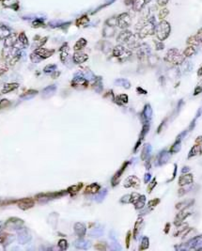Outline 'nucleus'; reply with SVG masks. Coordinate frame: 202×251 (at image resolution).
Here are the masks:
<instances>
[{
	"mask_svg": "<svg viewBox=\"0 0 202 251\" xmlns=\"http://www.w3.org/2000/svg\"><path fill=\"white\" fill-rule=\"evenodd\" d=\"M86 226L83 223H76L74 225V231L80 238H83L86 235Z\"/></svg>",
	"mask_w": 202,
	"mask_h": 251,
	"instance_id": "obj_15",
	"label": "nucleus"
},
{
	"mask_svg": "<svg viewBox=\"0 0 202 251\" xmlns=\"http://www.w3.org/2000/svg\"><path fill=\"white\" fill-rule=\"evenodd\" d=\"M155 24H154V17H151V19L148 20L145 25L139 29L138 37L140 39H144L149 35H152L155 33Z\"/></svg>",
	"mask_w": 202,
	"mask_h": 251,
	"instance_id": "obj_3",
	"label": "nucleus"
},
{
	"mask_svg": "<svg viewBox=\"0 0 202 251\" xmlns=\"http://www.w3.org/2000/svg\"><path fill=\"white\" fill-rule=\"evenodd\" d=\"M58 246L60 249L62 250H66L67 247H68V243L65 239H61L59 242H58Z\"/></svg>",
	"mask_w": 202,
	"mask_h": 251,
	"instance_id": "obj_40",
	"label": "nucleus"
},
{
	"mask_svg": "<svg viewBox=\"0 0 202 251\" xmlns=\"http://www.w3.org/2000/svg\"><path fill=\"white\" fill-rule=\"evenodd\" d=\"M106 25L110 27H115L118 26V16L117 17H111L110 19H108L106 21Z\"/></svg>",
	"mask_w": 202,
	"mask_h": 251,
	"instance_id": "obj_38",
	"label": "nucleus"
},
{
	"mask_svg": "<svg viewBox=\"0 0 202 251\" xmlns=\"http://www.w3.org/2000/svg\"><path fill=\"white\" fill-rule=\"evenodd\" d=\"M19 87V85L17 83H11V84H6L3 89H2V93L5 94V93H9L14 89H16L17 88Z\"/></svg>",
	"mask_w": 202,
	"mask_h": 251,
	"instance_id": "obj_22",
	"label": "nucleus"
},
{
	"mask_svg": "<svg viewBox=\"0 0 202 251\" xmlns=\"http://www.w3.org/2000/svg\"><path fill=\"white\" fill-rule=\"evenodd\" d=\"M95 248H97V249H105V246H102L101 244H98V245L95 246Z\"/></svg>",
	"mask_w": 202,
	"mask_h": 251,
	"instance_id": "obj_53",
	"label": "nucleus"
},
{
	"mask_svg": "<svg viewBox=\"0 0 202 251\" xmlns=\"http://www.w3.org/2000/svg\"><path fill=\"white\" fill-rule=\"evenodd\" d=\"M194 182V177L192 174H185L180 177L179 179V185L180 186H184L187 184H191Z\"/></svg>",
	"mask_w": 202,
	"mask_h": 251,
	"instance_id": "obj_11",
	"label": "nucleus"
},
{
	"mask_svg": "<svg viewBox=\"0 0 202 251\" xmlns=\"http://www.w3.org/2000/svg\"><path fill=\"white\" fill-rule=\"evenodd\" d=\"M169 228H170V224H169V223H167V224H166V231H165V232H166V233H168V231H169Z\"/></svg>",
	"mask_w": 202,
	"mask_h": 251,
	"instance_id": "obj_54",
	"label": "nucleus"
},
{
	"mask_svg": "<svg viewBox=\"0 0 202 251\" xmlns=\"http://www.w3.org/2000/svg\"><path fill=\"white\" fill-rule=\"evenodd\" d=\"M56 90H57V88L55 87V86H50V87H48V88H46V89H43V91H42V96L44 97L45 94H47L45 98L50 97L51 95H53V94L55 93Z\"/></svg>",
	"mask_w": 202,
	"mask_h": 251,
	"instance_id": "obj_26",
	"label": "nucleus"
},
{
	"mask_svg": "<svg viewBox=\"0 0 202 251\" xmlns=\"http://www.w3.org/2000/svg\"><path fill=\"white\" fill-rule=\"evenodd\" d=\"M170 30H171V27H170L169 23L163 20L155 27V34H156L158 40L163 42L168 38Z\"/></svg>",
	"mask_w": 202,
	"mask_h": 251,
	"instance_id": "obj_1",
	"label": "nucleus"
},
{
	"mask_svg": "<svg viewBox=\"0 0 202 251\" xmlns=\"http://www.w3.org/2000/svg\"><path fill=\"white\" fill-rule=\"evenodd\" d=\"M196 36L197 37L198 41H199L200 42H202V28H200V29L197 31V35H196Z\"/></svg>",
	"mask_w": 202,
	"mask_h": 251,
	"instance_id": "obj_47",
	"label": "nucleus"
},
{
	"mask_svg": "<svg viewBox=\"0 0 202 251\" xmlns=\"http://www.w3.org/2000/svg\"><path fill=\"white\" fill-rule=\"evenodd\" d=\"M86 244H87V242H85L84 240L80 239V240H78V241H77V242L75 243V246H76L77 248H83V249H86V248H88V247H89V246H87Z\"/></svg>",
	"mask_w": 202,
	"mask_h": 251,
	"instance_id": "obj_37",
	"label": "nucleus"
},
{
	"mask_svg": "<svg viewBox=\"0 0 202 251\" xmlns=\"http://www.w3.org/2000/svg\"><path fill=\"white\" fill-rule=\"evenodd\" d=\"M145 201H146V197L145 196H140L139 199L134 203V205L135 206V209H142L145 206Z\"/></svg>",
	"mask_w": 202,
	"mask_h": 251,
	"instance_id": "obj_25",
	"label": "nucleus"
},
{
	"mask_svg": "<svg viewBox=\"0 0 202 251\" xmlns=\"http://www.w3.org/2000/svg\"><path fill=\"white\" fill-rule=\"evenodd\" d=\"M88 22H89V17L87 16V15H84L83 17H81L80 19L77 20V26H78V27H83V26L86 25Z\"/></svg>",
	"mask_w": 202,
	"mask_h": 251,
	"instance_id": "obj_36",
	"label": "nucleus"
},
{
	"mask_svg": "<svg viewBox=\"0 0 202 251\" xmlns=\"http://www.w3.org/2000/svg\"><path fill=\"white\" fill-rule=\"evenodd\" d=\"M151 180V174H146L145 175V183H149V181Z\"/></svg>",
	"mask_w": 202,
	"mask_h": 251,
	"instance_id": "obj_52",
	"label": "nucleus"
},
{
	"mask_svg": "<svg viewBox=\"0 0 202 251\" xmlns=\"http://www.w3.org/2000/svg\"><path fill=\"white\" fill-rule=\"evenodd\" d=\"M131 17L129 13H122L118 16V26L121 29H125L131 25Z\"/></svg>",
	"mask_w": 202,
	"mask_h": 251,
	"instance_id": "obj_4",
	"label": "nucleus"
},
{
	"mask_svg": "<svg viewBox=\"0 0 202 251\" xmlns=\"http://www.w3.org/2000/svg\"><path fill=\"white\" fill-rule=\"evenodd\" d=\"M196 144H199L202 145V136H198L196 140Z\"/></svg>",
	"mask_w": 202,
	"mask_h": 251,
	"instance_id": "obj_51",
	"label": "nucleus"
},
{
	"mask_svg": "<svg viewBox=\"0 0 202 251\" xmlns=\"http://www.w3.org/2000/svg\"><path fill=\"white\" fill-rule=\"evenodd\" d=\"M68 193V191L65 192H57V193H45V194H40L37 195L36 198H42V199H57L59 198L61 196H64Z\"/></svg>",
	"mask_w": 202,
	"mask_h": 251,
	"instance_id": "obj_8",
	"label": "nucleus"
},
{
	"mask_svg": "<svg viewBox=\"0 0 202 251\" xmlns=\"http://www.w3.org/2000/svg\"><path fill=\"white\" fill-rule=\"evenodd\" d=\"M157 3L160 7H165L168 3V0H157Z\"/></svg>",
	"mask_w": 202,
	"mask_h": 251,
	"instance_id": "obj_46",
	"label": "nucleus"
},
{
	"mask_svg": "<svg viewBox=\"0 0 202 251\" xmlns=\"http://www.w3.org/2000/svg\"><path fill=\"white\" fill-rule=\"evenodd\" d=\"M201 92H202V87L201 86H198V87H197V89H195V91H194V95H197V94H199Z\"/></svg>",
	"mask_w": 202,
	"mask_h": 251,
	"instance_id": "obj_48",
	"label": "nucleus"
},
{
	"mask_svg": "<svg viewBox=\"0 0 202 251\" xmlns=\"http://www.w3.org/2000/svg\"><path fill=\"white\" fill-rule=\"evenodd\" d=\"M101 186L98 184H91L85 189V194H96L100 191Z\"/></svg>",
	"mask_w": 202,
	"mask_h": 251,
	"instance_id": "obj_18",
	"label": "nucleus"
},
{
	"mask_svg": "<svg viewBox=\"0 0 202 251\" xmlns=\"http://www.w3.org/2000/svg\"><path fill=\"white\" fill-rule=\"evenodd\" d=\"M180 150H181V139L179 138L174 143V145L171 147V149H170V152L175 153V152H178Z\"/></svg>",
	"mask_w": 202,
	"mask_h": 251,
	"instance_id": "obj_33",
	"label": "nucleus"
},
{
	"mask_svg": "<svg viewBox=\"0 0 202 251\" xmlns=\"http://www.w3.org/2000/svg\"><path fill=\"white\" fill-rule=\"evenodd\" d=\"M137 91H141V92H143V94H146V93H147V91L141 89V88H137Z\"/></svg>",
	"mask_w": 202,
	"mask_h": 251,
	"instance_id": "obj_56",
	"label": "nucleus"
},
{
	"mask_svg": "<svg viewBox=\"0 0 202 251\" xmlns=\"http://www.w3.org/2000/svg\"><path fill=\"white\" fill-rule=\"evenodd\" d=\"M88 58H89V56L87 54L79 52V51L74 53V55H73V60H74L75 63H78V64L84 63L85 61L88 60Z\"/></svg>",
	"mask_w": 202,
	"mask_h": 251,
	"instance_id": "obj_13",
	"label": "nucleus"
},
{
	"mask_svg": "<svg viewBox=\"0 0 202 251\" xmlns=\"http://www.w3.org/2000/svg\"><path fill=\"white\" fill-rule=\"evenodd\" d=\"M11 105V102L9 100H7V99H3L0 101V109H3V108H6L8 107Z\"/></svg>",
	"mask_w": 202,
	"mask_h": 251,
	"instance_id": "obj_43",
	"label": "nucleus"
},
{
	"mask_svg": "<svg viewBox=\"0 0 202 251\" xmlns=\"http://www.w3.org/2000/svg\"><path fill=\"white\" fill-rule=\"evenodd\" d=\"M156 184H157V183H156V179L154 178V179L152 180V182H151V183L150 184L149 187H148V192H149V193H151V190H152L153 188L155 187V185H156Z\"/></svg>",
	"mask_w": 202,
	"mask_h": 251,
	"instance_id": "obj_45",
	"label": "nucleus"
},
{
	"mask_svg": "<svg viewBox=\"0 0 202 251\" xmlns=\"http://www.w3.org/2000/svg\"><path fill=\"white\" fill-rule=\"evenodd\" d=\"M8 69H9V66H8L7 61L5 59H0V75L5 74Z\"/></svg>",
	"mask_w": 202,
	"mask_h": 251,
	"instance_id": "obj_31",
	"label": "nucleus"
},
{
	"mask_svg": "<svg viewBox=\"0 0 202 251\" xmlns=\"http://www.w3.org/2000/svg\"><path fill=\"white\" fill-rule=\"evenodd\" d=\"M55 70H56V66H55V65H49V66H46V67L44 68V73L50 74V73L54 72Z\"/></svg>",
	"mask_w": 202,
	"mask_h": 251,
	"instance_id": "obj_44",
	"label": "nucleus"
},
{
	"mask_svg": "<svg viewBox=\"0 0 202 251\" xmlns=\"http://www.w3.org/2000/svg\"><path fill=\"white\" fill-rule=\"evenodd\" d=\"M168 13H169V11L166 9V8H163V9L159 11V16H158V17H159L160 20L163 21V20H164V19L167 16Z\"/></svg>",
	"mask_w": 202,
	"mask_h": 251,
	"instance_id": "obj_34",
	"label": "nucleus"
},
{
	"mask_svg": "<svg viewBox=\"0 0 202 251\" xmlns=\"http://www.w3.org/2000/svg\"><path fill=\"white\" fill-rule=\"evenodd\" d=\"M128 164H129L128 162L124 163L123 166L120 168V170L114 175V177H113V179H112V185H113V186H115V185H117V184H119L120 180V177H121V175L123 174V172H124V170H125V168H127Z\"/></svg>",
	"mask_w": 202,
	"mask_h": 251,
	"instance_id": "obj_10",
	"label": "nucleus"
},
{
	"mask_svg": "<svg viewBox=\"0 0 202 251\" xmlns=\"http://www.w3.org/2000/svg\"><path fill=\"white\" fill-rule=\"evenodd\" d=\"M190 215V213H187V212L186 211H182L181 213H179L178 215H177V216H176V218H175V222H174V224L176 225V226H180L181 224H182V222L184 220V219L187 217V216H189Z\"/></svg>",
	"mask_w": 202,
	"mask_h": 251,
	"instance_id": "obj_17",
	"label": "nucleus"
},
{
	"mask_svg": "<svg viewBox=\"0 0 202 251\" xmlns=\"http://www.w3.org/2000/svg\"><path fill=\"white\" fill-rule=\"evenodd\" d=\"M148 247H149V239H148V237H144L142 239L141 246H140V247H139V249L144 250V249H147Z\"/></svg>",
	"mask_w": 202,
	"mask_h": 251,
	"instance_id": "obj_39",
	"label": "nucleus"
},
{
	"mask_svg": "<svg viewBox=\"0 0 202 251\" xmlns=\"http://www.w3.org/2000/svg\"><path fill=\"white\" fill-rule=\"evenodd\" d=\"M197 75H198V76H201V75H202V67L198 70V72H197Z\"/></svg>",
	"mask_w": 202,
	"mask_h": 251,
	"instance_id": "obj_55",
	"label": "nucleus"
},
{
	"mask_svg": "<svg viewBox=\"0 0 202 251\" xmlns=\"http://www.w3.org/2000/svg\"><path fill=\"white\" fill-rule=\"evenodd\" d=\"M19 41L22 42V44H24V45H27V44H28L27 38H26V36L25 35V33H21V34L19 35Z\"/></svg>",
	"mask_w": 202,
	"mask_h": 251,
	"instance_id": "obj_41",
	"label": "nucleus"
},
{
	"mask_svg": "<svg viewBox=\"0 0 202 251\" xmlns=\"http://www.w3.org/2000/svg\"><path fill=\"white\" fill-rule=\"evenodd\" d=\"M132 35H133V33H132L131 31L123 30L118 37V42H121V43H127V42L129 41V39L132 37Z\"/></svg>",
	"mask_w": 202,
	"mask_h": 251,
	"instance_id": "obj_14",
	"label": "nucleus"
},
{
	"mask_svg": "<svg viewBox=\"0 0 202 251\" xmlns=\"http://www.w3.org/2000/svg\"><path fill=\"white\" fill-rule=\"evenodd\" d=\"M143 224V218L142 217H139L137 219V221L135 222V230H134V237L136 239L137 237V234L139 233V231H140V228H141V226Z\"/></svg>",
	"mask_w": 202,
	"mask_h": 251,
	"instance_id": "obj_24",
	"label": "nucleus"
},
{
	"mask_svg": "<svg viewBox=\"0 0 202 251\" xmlns=\"http://www.w3.org/2000/svg\"><path fill=\"white\" fill-rule=\"evenodd\" d=\"M34 205H35V201L31 198H26V199H22L17 200V206L21 210H24V211L32 208Z\"/></svg>",
	"mask_w": 202,
	"mask_h": 251,
	"instance_id": "obj_5",
	"label": "nucleus"
},
{
	"mask_svg": "<svg viewBox=\"0 0 202 251\" xmlns=\"http://www.w3.org/2000/svg\"><path fill=\"white\" fill-rule=\"evenodd\" d=\"M186 42H187L188 45H191V46H197L200 43V42L198 41V39H197V36H191V37H189Z\"/></svg>",
	"mask_w": 202,
	"mask_h": 251,
	"instance_id": "obj_30",
	"label": "nucleus"
},
{
	"mask_svg": "<svg viewBox=\"0 0 202 251\" xmlns=\"http://www.w3.org/2000/svg\"><path fill=\"white\" fill-rule=\"evenodd\" d=\"M195 53H196L195 46L189 45V46L187 47V48H186V49L183 51V56H184L185 58H189V57H192Z\"/></svg>",
	"mask_w": 202,
	"mask_h": 251,
	"instance_id": "obj_28",
	"label": "nucleus"
},
{
	"mask_svg": "<svg viewBox=\"0 0 202 251\" xmlns=\"http://www.w3.org/2000/svg\"><path fill=\"white\" fill-rule=\"evenodd\" d=\"M184 58H185V57L181 54L180 51L176 48H173V49L168 50L166 56L165 58V60L169 62V63L174 64V65H180L184 61Z\"/></svg>",
	"mask_w": 202,
	"mask_h": 251,
	"instance_id": "obj_2",
	"label": "nucleus"
},
{
	"mask_svg": "<svg viewBox=\"0 0 202 251\" xmlns=\"http://www.w3.org/2000/svg\"><path fill=\"white\" fill-rule=\"evenodd\" d=\"M130 238H131V232L129 231L127 233V237H126V246L127 247H129V246H130Z\"/></svg>",
	"mask_w": 202,
	"mask_h": 251,
	"instance_id": "obj_49",
	"label": "nucleus"
},
{
	"mask_svg": "<svg viewBox=\"0 0 202 251\" xmlns=\"http://www.w3.org/2000/svg\"><path fill=\"white\" fill-rule=\"evenodd\" d=\"M159 202H160V199H154L149 201V203H148V206H149V208L152 209V208H154L155 206H157V204H158Z\"/></svg>",
	"mask_w": 202,
	"mask_h": 251,
	"instance_id": "obj_42",
	"label": "nucleus"
},
{
	"mask_svg": "<svg viewBox=\"0 0 202 251\" xmlns=\"http://www.w3.org/2000/svg\"><path fill=\"white\" fill-rule=\"evenodd\" d=\"M0 1H1V0H0Z\"/></svg>",
	"mask_w": 202,
	"mask_h": 251,
	"instance_id": "obj_57",
	"label": "nucleus"
},
{
	"mask_svg": "<svg viewBox=\"0 0 202 251\" xmlns=\"http://www.w3.org/2000/svg\"><path fill=\"white\" fill-rule=\"evenodd\" d=\"M87 45V41L85 39H80V40L77 42L74 45V50L75 51H80L82 50L85 46Z\"/></svg>",
	"mask_w": 202,
	"mask_h": 251,
	"instance_id": "obj_29",
	"label": "nucleus"
},
{
	"mask_svg": "<svg viewBox=\"0 0 202 251\" xmlns=\"http://www.w3.org/2000/svg\"><path fill=\"white\" fill-rule=\"evenodd\" d=\"M139 184H140V181H139V179L135 176H130L125 180V182H124V187H126V188L138 187Z\"/></svg>",
	"mask_w": 202,
	"mask_h": 251,
	"instance_id": "obj_7",
	"label": "nucleus"
},
{
	"mask_svg": "<svg viewBox=\"0 0 202 251\" xmlns=\"http://www.w3.org/2000/svg\"><path fill=\"white\" fill-rule=\"evenodd\" d=\"M146 0H134L133 2V9L135 11H140L144 9V6L146 5Z\"/></svg>",
	"mask_w": 202,
	"mask_h": 251,
	"instance_id": "obj_20",
	"label": "nucleus"
},
{
	"mask_svg": "<svg viewBox=\"0 0 202 251\" xmlns=\"http://www.w3.org/2000/svg\"><path fill=\"white\" fill-rule=\"evenodd\" d=\"M54 52H55L54 50H48V49H45V48H42V47H40V48H38V49L35 50V53L42 58H47L51 57L52 55L54 54Z\"/></svg>",
	"mask_w": 202,
	"mask_h": 251,
	"instance_id": "obj_12",
	"label": "nucleus"
},
{
	"mask_svg": "<svg viewBox=\"0 0 202 251\" xmlns=\"http://www.w3.org/2000/svg\"><path fill=\"white\" fill-rule=\"evenodd\" d=\"M18 39L19 38H17V36L15 34L8 36V38L6 39V42H5V46L6 47H12L15 43H16Z\"/></svg>",
	"mask_w": 202,
	"mask_h": 251,
	"instance_id": "obj_21",
	"label": "nucleus"
},
{
	"mask_svg": "<svg viewBox=\"0 0 202 251\" xmlns=\"http://www.w3.org/2000/svg\"><path fill=\"white\" fill-rule=\"evenodd\" d=\"M130 55H131V52L124 48L122 45H118L113 49V56L116 57V58H121L124 57L126 58L130 56Z\"/></svg>",
	"mask_w": 202,
	"mask_h": 251,
	"instance_id": "obj_6",
	"label": "nucleus"
},
{
	"mask_svg": "<svg viewBox=\"0 0 202 251\" xmlns=\"http://www.w3.org/2000/svg\"><path fill=\"white\" fill-rule=\"evenodd\" d=\"M11 236V235L8 234V233H6V232H1V233H0V243H1L2 245H3V244H6L7 241H8V239H10Z\"/></svg>",
	"mask_w": 202,
	"mask_h": 251,
	"instance_id": "obj_35",
	"label": "nucleus"
},
{
	"mask_svg": "<svg viewBox=\"0 0 202 251\" xmlns=\"http://www.w3.org/2000/svg\"><path fill=\"white\" fill-rule=\"evenodd\" d=\"M23 224H24V222H23V220H21V219L16 218V217H12L7 221L6 226L10 227V228H19V226L23 225Z\"/></svg>",
	"mask_w": 202,
	"mask_h": 251,
	"instance_id": "obj_16",
	"label": "nucleus"
},
{
	"mask_svg": "<svg viewBox=\"0 0 202 251\" xmlns=\"http://www.w3.org/2000/svg\"><path fill=\"white\" fill-rule=\"evenodd\" d=\"M83 187V184H75V185H72L71 187L68 188V193H71L72 195H74L76 193H78L81 188Z\"/></svg>",
	"mask_w": 202,
	"mask_h": 251,
	"instance_id": "obj_27",
	"label": "nucleus"
},
{
	"mask_svg": "<svg viewBox=\"0 0 202 251\" xmlns=\"http://www.w3.org/2000/svg\"><path fill=\"white\" fill-rule=\"evenodd\" d=\"M116 102L120 105H123V104H126L128 103V96L126 94H121V95L118 96L116 98Z\"/></svg>",
	"mask_w": 202,
	"mask_h": 251,
	"instance_id": "obj_32",
	"label": "nucleus"
},
{
	"mask_svg": "<svg viewBox=\"0 0 202 251\" xmlns=\"http://www.w3.org/2000/svg\"><path fill=\"white\" fill-rule=\"evenodd\" d=\"M201 153H202L201 145L196 144V145H194L193 148L191 149V151H190V152H189V155H188V158H191V157H193V156L200 155Z\"/></svg>",
	"mask_w": 202,
	"mask_h": 251,
	"instance_id": "obj_19",
	"label": "nucleus"
},
{
	"mask_svg": "<svg viewBox=\"0 0 202 251\" xmlns=\"http://www.w3.org/2000/svg\"><path fill=\"white\" fill-rule=\"evenodd\" d=\"M151 106L148 105L145 106V109L142 113V118L145 121V123H148V121L151 119Z\"/></svg>",
	"mask_w": 202,
	"mask_h": 251,
	"instance_id": "obj_23",
	"label": "nucleus"
},
{
	"mask_svg": "<svg viewBox=\"0 0 202 251\" xmlns=\"http://www.w3.org/2000/svg\"><path fill=\"white\" fill-rule=\"evenodd\" d=\"M42 26H43V24H42V22H40V21H36V22H34V23H33V27H42Z\"/></svg>",
	"mask_w": 202,
	"mask_h": 251,
	"instance_id": "obj_50",
	"label": "nucleus"
},
{
	"mask_svg": "<svg viewBox=\"0 0 202 251\" xmlns=\"http://www.w3.org/2000/svg\"><path fill=\"white\" fill-rule=\"evenodd\" d=\"M72 86L73 88L82 87L83 89H85L88 87V81L86 80V78H84V77H75L72 81Z\"/></svg>",
	"mask_w": 202,
	"mask_h": 251,
	"instance_id": "obj_9",
	"label": "nucleus"
}]
</instances>
